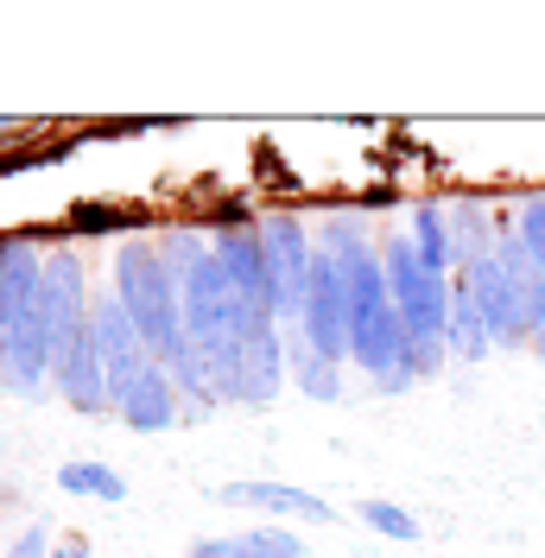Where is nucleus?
I'll use <instances>...</instances> for the list:
<instances>
[{"label":"nucleus","instance_id":"obj_12","mask_svg":"<svg viewBox=\"0 0 545 558\" xmlns=\"http://www.w3.org/2000/svg\"><path fill=\"white\" fill-rule=\"evenodd\" d=\"M444 216H450V247H457V267H470V260H482V254H495V216H488V204H476V197H457V204H444Z\"/></svg>","mask_w":545,"mask_h":558},{"label":"nucleus","instance_id":"obj_19","mask_svg":"<svg viewBox=\"0 0 545 558\" xmlns=\"http://www.w3.org/2000/svg\"><path fill=\"white\" fill-rule=\"evenodd\" d=\"M513 235L526 247V267H533L540 286H545V197H526V204L513 209Z\"/></svg>","mask_w":545,"mask_h":558},{"label":"nucleus","instance_id":"obj_22","mask_svg":"<svg viewBox=\"0 0 545 558\" xmlns=\"http://www.w3.org/2000/svg\"><path fill=\"white\" fill-rule=\"evenodd\" d=\"M7 558H51V553H45V526H26V533L13 539V553H7Z\"/></svg>","mask_w":545,"mask_h":558},{"label":"nucleus","instance_id":"obj_16","mask_svg":"<svg viewBox=\"0 0 545 558\" xmlns=\"http://www.w3.org/2000/svg\"><path fill=\"white\" fill-rule=\"evenodd\" d=\"M58 488L64 495H89V501H128V483L108 463H64L58 470Z\"/></svg>","mask_w":545,"mask_h":558},{"label":"nucleus","instance_id":"obj_2","mask_svg":"<svg viewBox=\"0 0 545 558\" xmlns=\"http://www.w3.org/2000/svg\"><path fill=\"white\" fill-rule=\"evenodd\" d=\"M380 274H387V299H393V312L407 324L412 349L444 343V324H450V279L432 274V267L419 260L412 235L380 247Z\"/></svg>","mask_w":545,"mask_h":558},{"label":"nucleus","instance_id":"obj_10","mask_svg":"<svg viewBox=\"0 0 545 558\" xmlns=\"http://www.w3.org/2000/svg\"><path fill=\"white\" fill-rule=\"evenodd\" d=\"M38 299H45V324H51L58 343H64L70 330L89 324V312H83V260H76L70 247L45 260V286H38Z\"/></svg>","mask_w":545,"mask_h":558},{"label":"nucleus","instance_id":"obj_5","mask_svg":"<svg viewBox=\"0 0 545 558\" xmlns=\"http://www.w3.org/2000/svg\"><path fill=\"white\" fill-rule=\"evenodd\" d=\"M299 330L305 343L324 355V362H342L349 355V279L330 254H317L311 267V292H305V312H299Z\"/></svg>","mask_w":545,"mask_h":558},{"label":"nucleus","instance_id":"obj_24","mask_svg":"<svg viewBox=\"0 0 545 558\" xmlns=\"http://www.w3.org/2000/svg\"><path fill=\"white\" fill-rule=\"evenodd\" d=\"M51 558H89V546H64V553H51Z\"/></svg>","mask_w":545,"mask_h":558},{"label":"nucleus","instance_id":"obj_8","mask_svg":"<svg viewBox=\"0 0 545 558\" xmlns=\"http://www.w3.org/2000/svg\"><path fill=\"white\" fill-rule=\"evenodd\" d=\"M222 508H261V514H286V521H337L330 501H317L311 488H292V483H222L216 488Z\"/></svg>","mask_w":545,"mask_h":558},{"label":"nucleus","instance_id":"obj_14","mask_svg":"<svg viewBox=\"0 0 545 558\" xmlns=\"http://www.w3.org/2000/svg\"><path fill=\"white\" fill-rule=\"evenodd\" d=\"M412 247H419V260L432 267V274H450L457 267V247H450V216H444V204H419L412 209Z\"/></svg>","mask_w":545,"mask_h":558},{"label":"nucleus","instance_id":"obj_6","mask_svg":"<svg viewBox=\"0 0 545 558\" xmlns=\"http://www.w3.org/2000/svg\"><path fill=\"white\" fill-rule=\"evenodd\" d=\"M89 330H96V349H102V362H108V393L121 400V393L153 368V349H146V337L134 330V317L121 312V299H96V305H89Z\"/></svg>","mask_w":545,"mask_h":558},{"label":"nucleus","instance_id":"obj_9","mask_svg":"<svg viewBox=\"0 0 545 558\" xmlns=\"http://www.w3.org/2000/svg\"><path fill=\"white\" fill-rule=\"evenodd\" d=\"M216 260H222V274L235 279L241 299H254V305H267V247H261V229H247V222H222V235H216Z\"/></svg>","mask_w":545,"mask_h":558},{"label":"nucleus","instance_id":"obj_13","mask_svg":"<svg viewBox=\"0 0 545 558\" xmlns=\"http://www.w3.org/2000/svg\"><path fill=\"white\" fill-rule=\"evenodd\" d=\"M286 362H292V381L305 387L311 400H342V362H324V355L305 343L299 324H286Z\"/></svg>","mask_w":545,"mask_h":558},{"label":"nucleus","instance_id":"obj_23","mask_svg":"<svg viewBox=\"0 0 545 558\" xmlns=\"http://www.w3.org/2000/svg\"><path fill=\"white\" fill-rule=\"evenodd\" d=\"M184 558H235V553H229V539H197Z\"/></svg>","mask_w":545,"mask_h":558},{"label":"nucleus","instance_id":"obj_7","mask_svg":"<svg viewBox=\"0 0 545 558\" xmlns=\"http://www.w3.org/2000/svg\"><path fill=\"white\" fill-rule=\"evenodd\" d=\"M51 375H58V387H64V400L76 407V413H102V407H114V393H108V362H102V349H96V330H89V324L70 330L64 343H58Z\"/></svg>","mask_w":545,"mask_h":558},{"label":"nucleus","instance_id":"obj_21","mask_svg":"<svg viewBox=\"0 0 545 558\" xmlns=\"http://www.w3.org/2000/svg\"><path fill=\"white\" fill-rule=\"evenodd\" d=\"M70 222H76V229H121V222H128V209H108V204H76V209H70Z\"/></svg>","mask_w":545,"mask_h":558},{"label":"nucleus","instance_id":"obj_20","mask_svg":"<svg viewBox=\"0 0 545 558\" xmlns=\"http://www.w3.org/2000/svg\"><path fill=\"white\" fill-rule=\"evenodd\" d=\"M362 521L375 526V533H387V539H419V521L400 501H362Z\"/></svg>","mask_w":545,"mask_h":558},{"label":"nucleus","instance_id":"obj_4","mask_svg":"<svg viewBox=\"0 0 545 558\" xmlns=\"http://www.w3.org/2000/svg\"><path fill=\"white\" fill-rule=\"evenodd\" d=\"M261 247H267V299H272V317L299 324L305 312V292H311V267H317V247L305 242V222L272 209L261 222Z\"/></svg>","mask_w":545,"mask_h":558},{"label":"nucleus","instance_id":"obj_1","mask_svg":"<svg viewBox=\"0 0 545 558\" xmlns=\"http://www.w3.org/2000/svg\"><path fill=\"white\" fill-rule=\"evenodd\" d=\"M114 299H121V312L134 317V330L146 337L153 362H171L178 349L191 343V337H184L178 279H171V267L159 260L153 242H128L121 254H114Z\"/></svg>","mask_w":545,"mask_h":558},{"label":"nucleus","instance_id":"obj_18","mask_svg":"<svg viewBox=\"0 0 545 558\" xmlns=\"http://www.w3.org/2000/svg\"><path fill=\"white\" fill-rule=\"evenodd\" d=\"M317 254H330V260H355V254H368V229H362V209H342L324 222V247Z\"/></svg>","mask_w":545,"mask_h":558},{"label":"nucleus","instance_id":"obj_11","mask_svg":"<svg viewBox=\"0 0 545 558\" xmlns=\"http://www.w3.org/2000/svg\"><path fill=\"white\" fill-rule=\"evenodd\" d=\"M114 413L128 418L134 432H166L171 418L184 413V400H178V381L166 375V362H153L146 375H140L121 400H114Z\"/></svg>","mask_w":545,"mask_h":558},{"label":"nucleus","instance_id":"obj_17","mask_svg":"<svg viewBox=\"0 0 545 558\" xmlns=\"http://www.w3.org/2000/svg\"><path fill=\"white\" fill-rule=\"evenodd\" d=\"M235 558H305V546L286 533V526H254V533H235L229 539Z\"/></svg>","mask_w":545,"mask_h":558},{"label":"nucleus","instance_id":"obj_15","mask_svg":"<svg viewBox=\"0 0 545 558\" xmlns=\"http://www.w3.org/2000/svg\"><path fill=\"white\" fill-rule=\"evenodd\" d=\"M488 343H495V337H488V324L476 317V305H470V299L450 286V324H444V349H450L457 362H482V355H488Z\"/></svg>","mask_w":545,"mask_h":558},{"label":"nucleus","instance_id":"obj_3","mask_svg":"<svg viewBox=\"0 0 545 558\" xmlns=\"http://www.w3.org/2000/svg\"><path fill=\"white\" fill-rule=\"evenodd\" d=\"M209 387L216 400H241V407H272L279 381H286V343H279V324L247 337L235 349H209Z\"/></svg>","mask_w":545,"mask_h":558}]
</instances>
